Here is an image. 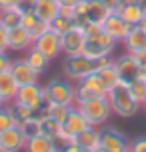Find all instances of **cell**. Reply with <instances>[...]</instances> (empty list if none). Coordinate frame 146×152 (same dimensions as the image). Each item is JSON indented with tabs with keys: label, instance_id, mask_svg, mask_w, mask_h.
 Returning a JSON list of instances; mask_svg holds the SVG:
<instances>
[{
	"label": "cell",
	"instance_id": "5bb4252c",
	"mask_svg": "<svg viewBox=\"0 0 146 152\" xmlns=\"http://www.w3.org/2000/svg\"><path fill=\"white\" fill-rule=\"evenodd\" d=\"M130 28H132V24H128V22L122 18V16L116 14V12L108 14L106 20L102 22V30L106 32L110 38H114L116 42L124 40V38H126V34L130 32Z\"/></svg>",
	"mask_w": 146,
	"mask_h": 152
},
{
	"label": "cell",
	"instance_id": "7a4b0ae2",
	"mask_svg": "<svg viewBox=\"0 0 146 152\" xmlns=\"http://www.w3.org/2000/svg\"><path fill=\"white\" fill-rule=\"evenodd\" d=\"M110 10L106 8L104 0H82L72 8V20L76 26H88V24H100L106 20Z\"/></svg>",
	"mask_w": 146,
	"mask_h": 152
},
{
	"label": "cell",
	"instance_id": "d590c367",
	"mask_svg": "<svg viewBox=\"0 0 146 152\" xmlns=\"http://www.w3.org/2000/svg\"><path fill=\"white\" fill-rule=\"evenodd\" d=\"M130 152H146V136H140L130 142Z\"/></svg>",
	"mask_w": 146,
	"mask_h": 152
},
{
	"label": "cell",
	"instance_id": "83f0119b",
	"mask_svg": "<svg viewBox=\"0 0 146 152\" xmlns=\"http://www.w3.org/2000/svg\"><path fill=\"white\" fill-rule=\"evenodd\" d=\"M10 110H12V116H14L16 126H20L22 122H26L28 118H32V116H34V110H32V108L24 106V104H18V102H12Z\"/></svg>",
	"mask_w": 146,
	"mask_h": 152
},
{
	"label": "cell",
	"instance_id": "f546056e",
	"mask_svg": "<svg viewBox=\"0 0 146 152\" xmlns=\"http://www.w3.org/2000/svg\"><path fill=\"white\" fill-rule=\"evenodd\" d=\"M20 130L24 132L26 140H28V138H32V136H36V134H42V128H40V118H36V116L28 118L26 122H22V124H20Z\"/></svg>",
	"mask_w": 146,
	"mask_h": 152
},
{
	"label": "cell",
	"instance_id": "52a82bcc",
	"mask_svg": "<svg viewBox=\"0 0 146 152\" xmlns=\"http://www.w3.org/2000/svg\"><path fill=\"white\" fill-rule=\"evenodd\" d=\"M108 90L102 86L100 78L96 72L90 76H86L82 80H78L76 84V102H84V100H94V98H104Z\"/></svg>",
	"mask_w": 146,
	"mask_h": 152
},
{
	"label": "cell",
	"instance_id": "cb8c5ba5",
	"mask_svg": "<svg viewBox=\"0 0 146 152\" xmlns=\"http://www.w3.org/2000/svg\"><path fill=\"white\" fill-rule=\"evenodd\" d=\"M24 60L28 62V66H30L36 74H42V72L46 70V66H48V58L40 52V50H36V48H30Z\"/></svg>",
	"mask_w": 146,
	"mask_h": 152
},
{
	"label": "cell",
	"instance_id": "9a60e30c",
	"mask_svg": "<svg viewBox=\"0 0 146 152\" xmlns=\"http://www.w3.org/2000/svg\"><path fill=\"white\" fill-rule=\"evenodd\" d=\"M34 40L30 38V32L22 28L20 24L8 28V50H16V52H24V50H30Z\"/></svg>",
	"mask_w": 146,
	"mask_h": 152
},
{
	"label": "cell",
	"instance_id": "603a6c76",
	"mask_svg": "<svg viewBox=\"0 0 146 152\" xmlns=\"http://www.w3.org/2000/svg\"><path fill=\"white\" fill-rule=\"evenodd\" d=\"M144 12H146V8L142 6L140 2H132V4H124L122 10H120L118 14L122 16L128 24L136 26L138 22H142V20H144Z\"/></svg>",
	"mask_w": 146,
	"mask_h": 152
},
{
	"label": "cell",
	"instance_id": "8992f818",
	"mask_svg": "<svg viewBox=\"0 0 146 152\" xmlns=\"http://www.w3.org/2000/svg\"><path fill=\"white\" fill-rule=\"evenodd\" d=\"M114 48H116L114 38H110L104 30H98L90 36H86L82 54L88 58H104V56H110L114 52Z\"/></svg>",
	"mask_w": 146,
	"mask_h": 152
},
{
	"label": "cell",
	"instance_id": "60d3db41",
	"mask_svg": "<svg viewBox=\"0 0 146 152\" xmlns=\"http://www.w3.org/2000/svg\"><path fill=\"white\" fill-rule=\"evenodd\" d=\"M60 152H86V150H82V148H80V146H76L74 142H70V144L62 146V148H60Z\"/></svg>",
	"mask_w": 146,
	"mask_h": 152
},
{
	"label": "cell",
	"instance_id": "1f68e13d",
	"mask_svg": "<svg viewBox=\"0 0 146 152\" xmlns=\"http://www.w3.org/2000/svg\"><path fill=\"white\" fill-rule=\"evenodd\" d=\"M12 126H16L14 116H12V110H10V106H6V104H4V106L0 108V132L12 128Z\"/></svg>",
	"mask_w": 146,
	"mask_h": 152
},
{
	"label": "cell",
	"instance_id": "f1b7e54d",
	"mask_svg": "<svg viewBox=\"0 0 146 152\" xmlns=\"http://www.w3.org/2000/svg\"><path fill=\"white\" fill-rule=\"evenodd\" d=\"M128 88H130V94L132 98L138 102L140 106L146 102V80H142V78H136L134 82L128 84Z\"/></svg>",
	"mask_w": 146,
	"mask_h": 152
},
{
	"label": "cell",
	"instance_id": "ffe728a7",
	"mask_svg": "<svg viewBox=\"0 0 146 152\" xmlns=\"http://www.w3.org/2000/svg\"><path fill=\"white\" fill-rule=\"evenodd\" d=\"M126 52H140L146 50V30H142L140 26H132L130 32L126 34V38L122 40Z\"/></svg>",
	"mask_w": 146,
	"mask_h": 152
},
{
	"label": "cell",
	"instance_id": "30bf717a",
	"mask_svg": "<svg viewBox=\"0 0 146 152\" xmlns=\"http://www.w3.org/2000/svg\"><path fill=\"white\" fill-rule=\"evenodd\" d=\"M100 146L106 148L108 152H130V142L116 128L100 130Z\"/></svg>",
	"mask_w": 146,
	"mask_h": 152
},
{
	"label": "cell",
	"instance_id": "7c38bea8",
	"mask_svg": "<svg viewBox=\"0 0 146 152\" xmlns=\"http://www.w3.org/2000/svg\"><path fill=\"white\" fill-rule=\"evenodd\" d=\"M114 68H116V74H118V80L122 84H130L138 78V72H140V66L136 64V60L132 58V54H122L120 58L114 60Z\"/></svg>",
	"mask_w": 146,
	"mask_h": 152
},
{
	"label": "cell",
	"instance_id": "d6986e66",
	"mask_svg": "<svg viewBox=\"0 0 146 152\" xmlns=\"http://www.w3.org/2000/svg\"><path fill=\"white\" fill-rule=\"evenodd\" d=\"M72 142L76 146H80L82 150L92 152L96 148H100V130L96 126H88L86 130H82L80 134H76L72 138Z\"/></svg>",
	"mask_w": 146,
	"mask_h": 152
},
{
	"label": "cell",
	"instance_id": "3957f363",
	"mask_svg": "<svg viewBox=\"0 0 146 152\" xmlns=\"http://www.w3.org/2000/svg\"><path fill=\"white\" fill-rule=\"evenodd\" d=\"M106 98L110 102L112 114L120 116V118H130V116H134L138 112V108H140V104L132 98L128 84H122V82H118L112 90H108Z\"/></svg>",
	"mask_w": 146,
	"mask_h": 152
},
{
	"label": "cell",
	"instance_id": "836d02e7",
	"mask_svg": "<svg viewBox=\"0 0 146 152\" xmlns=\"http://www.w3.org/2000/svg\"><path fill=\"white\" fill-rule=\"evenodd\" d=\"M46 30H50V24L48 22H44V20H38V22L32 26V30H30V38L32 40H36V38H40L42 34Z\"/></svg>",
	"mask_w": 146,
	"mask_h": 152
},
{
	"label": "cell",
	"instance_id": "e575fe53",
	"mask_svg": "<svg viewBox=\"0 0 146 152\" xmlns=\"http://www.w3.org/2000/svg\"><path fill=\"white\" fill-rule=\"evenodd\" d=\"M0 52H8V28L0 22Z\"/></svg>",
	"mask_w": 146,
	"mask_h": 152
},
{
	"label": "cell",
	"instance_id": "d4e9b609",
	"mask_svg": "<svg viewBox=\"0 0 146 152\" xmlns=\"http://www.w3.org/2000/svg\"><path fill=\"white\" fill-rule=\"evenodd\" d=\"M96 76L100 78V82H102V86H104L106 90H112L116 84L120 82V80H118V74H116V68H114V62H110L104 68H100L98 72H96Z\"/></svg>",
	"mask_w": 146,
	"mask_h": 152
},
{
	"label": "cell",
	"instance_id": "d6a6232c",
	"mask_svg": "<svg viewBox=\"0 0 146 152\" xmlns=\"http://www.w3.org/2000/svg\"><path fill=\"white\" fill-rule=\"evenodd\" d=\"M70 108H72V106H64V104H52V102H50L48 116H50V118H54V120H58V122L62 124V122L66 120V116H68Z\"/></svg>",
	"mask_w": 146,
	"mask_h": 152
},
{
	"label": "cell",
	"instance_id": "7402d4cb",
	"mask_svg": "<svg viewBox=\"0 0 146 152\" xmlns=\"http://www.w3.org/2000/svg\"><path fill=\"white\" fill-rule=\"evenodd\" d=\"M18 88H20V86H18V84H16V80L12 78L10 70L0 74V98L4 100V102H12V100L16 98Z\"/></svg>",
	"mask_w": 146,
	"mask_h": 152
},
{
	"label": "cell",
	"instance_id": "44dd1931",
	"mask_svg": "<svg viewBox=\"0 0 146 152\" xmlns=\"http://www.w3.org/2000/svg\"><path fill=\"white\" fill-rule=\"evenodd\" d=\"M26 152H56L58 150V146L54 142L52 138L44 136V134H36V136H32L26 140Z\"/></svg>",
	"mask_w": 146,
	"mask_h": 152
},
{
	"label": "cell",
	"instance_id": "c3c4849f",
	"mask_svg": "<svg viewBox=\"0 0 146 152\" xmlns=\"http://www.w3.org/2000/svg\"><path fill=\"white\" fill-rule=\"evenodd\" d=\"M56 152H60V150H56Z\"/></svg>",
	"mask_w": 146,
	"mask_h": 152
},
{
	"label": "cell",
	"instance_id": "f35d334b",
	"mask_svg": "<svg viewBox=\"0 0 146 152\" xmlns=\"http://www.w3.org/2000/svg\"><path fill=\"white\" fill-rule=\"evenodd\" d=\"M16 6H24L22 0H0V10H8V8H16Z\"/></svg>",
	"mask_w": 146,
	"mask_h": 152
},
{
	"label": "cell",
	"instance_id": "8d00e7d4",
	"mask_svg": "<svg viewBox=\"0 0 146 152\" xmlns=\"http://www.w3.org/2000/svg\"><path fill=\"white\" fill-rule=\"evenodd\" d=\"M104 4H106V8L108 10H110V14H112V12H116V14H118V12H120V10H122V0H104Z\"/></svg>",
	"mask_w": 146,
	"mask_h": 152
},
{
	"label": "cell",
	"instance_id": "2e32d148",
	"mask_svg": "<svg viewBox=\"0 0 146 152\" xmlns=\"http://www.w3.org/2000/svg\"><path fill=\"white\" fill-rule=\"evenodd\" d=\"M88 126H90V124H88V120L84 118V114L80 112L76 106L70 108V112H68V116H66V120L62 122V130H64V134H66L70 140L76 136V134H80L82 130H86Z\"/></svg>",
	"mask_w": 146,
	"mask_h": 152
},
{
	"label": "cell",
	"instance_id": "bcb514c9",
	"mask_svg": "<svg viewBox=\"0 0 146 152\" xmlns=\"http://www.w3.org/2000/svg\"><path fill=\"white\" fill-rule=\"evenodd\" d=\"M4 104H6V102H4V100H2V98H0V108H2V106H4Z\"/></svg>",
	"mask_w": 146,
	"mask_h": 152
},
{
	"label": "cell",
	"instance_id": "4fadbf2b",
	"mask_svg": "<svg viewBox=\"0 0 146 152\" xmlns=\"http://www.w3.org/2000/svg\"><path fill=\"white\" fill-rule=\"evenodd\" d=\"M26 148V136L20 130V126L0 132V152H20Z\"/></svg>",
	"mask_w": 146,
	"mask_h": 152
},
{
	"label": "cell",
	"instance_id": "4dcf8cb0",
	"mask_svg": "<svg viewBox=\"0 0 146 152\" xmlns=\"http://www.w3.org/2000/svg\"><path fill=\"white\" fill-rule=\"evenodd\" d=\"M38 22V16L34 14V10H32V6H24V10L20 12V26L22 28H26V30L30 32L32 26Z\"/></svg>",
	"mask_w": 146,
	"mask_h": 152
},
{
	"label": "cell",
	"instance_id": "6da1fadb",
	"mask_svg": "<svg viewBox=\"0 0 146 152\" xmlns=\"http://www.w3.org/2000/svg\"><path fill=\"white\" fill-rule=\"evenodd\" d=\"M114 62L110 56H104V58H88L84 54H78V56H66L64 60V74L68 76L70 80H82L86 76L98 72L100 68H104L106 64Z\"/></svg>",
	"mask_w": 146,
	"mask_h": 152
},
{
	"label": "cell",
	"instance_id": "ab89813d",
	"mask_svg": "<svg viewBox=\"0 0 146 152\" xmlns=\"http://www.w3.org/2000/svg\"><path fill=\"white\" fill-rule=\"evenodd\" d=\"M132 58L136 60L138 66H144L146 64V50H140V52H132Z\"/></svg>",
	"mask_w": 146,
	"mask_h": 152
},
{
	"label": "cell",
	"instance_id": "e0dca14e",
	"mask_svg": "<svg viewBox=\"0 0 146 152\" xmlns=\"http://www.w3.org/2000/svg\"><path fill=\"white\" fill-rule=\"evenodd\" d=\"M10 74H12V78L16 80L18 86H28V84L38 82V74L28 66V62H26V60L12 62V66H10Z\"/></svg>",
	"mask_w": 146,
	"mask_h": 152
},
{
	"label": "cell",
	"instance_id": "ee69618b",
	"mask_svg": "<svg viewBox=\"0 0 146 152\" xmlns=\"http://www.w3.org/2000/svg\"><path fill=\"white\" fill-rule=\"evenodd\" d=\"M32 2H34V0H22V4H24V6H30Z\"/></svg>",
	"mask_w": 146,
	"mask_h": 152
},
{
	"label": "cell",
	"instance_id": "ba28073f",
	"mask_svg": "<svg viewBox=\"0 0 146 152\" xmlns=\"http://www.w3.org/2000/svg\"><path fill=\"white\" fill-rule=\"evenodd\" d=\"M32 48L40 50L48 60H52V58L58 56V54H62V36H60V34H56L54 30H46L40 38L34 40Z\"/></svg>",
	"mask_w": 146,
	"mask_h": 152
},
{
	"label": "cell",
	"instance_id": "b9f144b4",
	"mask_svg": "<svg viewBox=\"0 0 146 152\" xmlns=\"http://www.w3.org/2000/svg\"><path fill=\"white\" fill-rule=\"evenodd\" d=\"M62 6H76L78 2H82V0H58Z\"/></svg>",
	"mask_w": 146,
	"mask_h": 152
},
{
	"label": "cell",
	"instance_id": "ac0fdd59",
	"mask_svg": "<svg viewBox=\"0 0 146 152\" xmlns=\"http://www.w3.org/2000/svg\"><path fill=\"white\" fill-rule=\"evenodd\" d=\"M30 6L34 10V14L38 16V20H44L48 24L60 14V2L58 0H34Z\"/></svg>",
	"mask_w": 146,
	"mask_h": 152
},
{
	"label": "cell",
	"instance_id": "7bdbcfd3",
	"mask_svg": "<svg viewBox=\"0 0 146 152\" xmlns=\"http://www.w3.org/2000/svg\"><path fill=\"white\" fill-rule=\"evenodd\" d=\"M138 78H142V80H146V64H144V66H140V72H138Z\"/></svg>",
	"mask_w": 146,
	"mask_h": 152
},
{
	"label": "cell",
	"instance_id": "277c9868",
	"mask_svg": "<svg viewBox=\"0 0 146 152\" xmlns=\"http://www.w3.org/2000/svg\"><path fill=\"white\" fill-rule=\"evenodd\" d=\"M74 106L84 114V118L88 120V124H90V126H96V128H98L100 124H104V122L110 118V114H112V108H110V102H108L106 96H104V98L76 102Z\"/></svg>",
	"mask_w": 146,
	"mask_h": 152
},
{
	"label": "cell",
	"instance_id": "4316f807",
	"mask_svg": "<svg viewBox=\"0 0 146 152\" xmlns=\"http://www.w3.org/2000/svg\"><path fill=\"white\" fill-rule=\"evenodd\" d=\"M76 24H74V20L70 18V16H62L58 14L56 18H54L52 22H50V30H54L56 34H60V36H64L66 32H70L72 28H74Z\"/></svg>",
	"mask_w": 146,
	"mask_h": 152
},
{
	"label": "cell",
	"instance_id": "7dc6e473",
	"mask_svg": "<svg viewBox=\"0 0 146 152\" xmlns=\"http://www.w3.org/2000/svg\"><path fill=\"white\" fill-rule=\"evenodd\" d=\"M142 106H144V108H146V102H144V104H142Z\"/></svg>",
	"mask_w": 146,
	"mask_h": 152
},
{
	"label": "cell",
	"instance_id": "74e56055",
	"mask_svg": "<svg viewBox=\"0 0 146 152\" xmlns=\"http://www.w3.org/2000/svg\"><path fill=\"white\" fill-rule=\"evenodd\" d=\"M10 66H12V60L8 58V54L6 52H0V74H2V72H8Z\"/></svg>",
	"mask_w": 146,
	"mask_h": 152
},
{
	"label": "cell",
	"instance_id": "5b68a950",
	"mask_svg": "<svg viewBox=\"0 0 146 152\" xmlns=\"http://www.w3.org/2000/svg\"><path fill=\"white\" fill-rule=\"evenodd\" d=\"M44 98L52 104L74 106L76 104V86H72L66 80L54 78L52 82H48V86H44Z\"/></svg>",
	"mask_w": 146,
	"mask_h": 152
},
{
	"label": "cell",
	"instance_id": "8fae6325",
	"mask_svg": "<svg viewBox=\"0 0 146 152\" xmlns=\"http://www.w3.org/2000/svg\"><path fill=\"white\" fill-rule=\"evenodd\" d=\"M84 42H86V34L82 26H74L70 32H66L62 36V54L66 56H78L84 50Z\"/></svg>",
	"mask_w": 146,
	"mask_h": 152
},
{
	"label": "cell",
	"instance_id": "484cf974",
	"mask_svg": "<svg viewBox=\"0 0 146 152\" xmlns=\"http://www.w3.org/2000/svg\"><path fill=\"white\" fill-rule=\"evenodd\" d=\"M24 10V6H16V8H8V10H0V22L6 28L18 26L20 24V12Z\"/></svg>",
	"mask_w": 146,
	"mask_h": 152
},
{
	"label": "cell",
	"instance_id": "9c48e42d",
	"mask_svg": "<svg viewBox=\"0 0 146 152\" xmlns=\"http://www.w3.org/2000/svg\"><path fill=\"white\" fill-rule=\"evenodd\" d=\"M44 100H46L44 98V88L38 82H34V84H28V86H20L18 92H16V98L12 102H18V104H24V106L36 110Z\"/></svg>",
	"mask_w": 146,
	"mask_h": 152
},
{
	"label": "cell",
	"instance_id": "f6af8a7d",
	"mask_svg": "<svg viewBox=\"0 0 146 152\" xmlns=\"http://www.w3.org/2000/svg\"><path fill=\"white\" fill-rule=\"evenodd\" d=\"M92 152H108L106 148H102V146H100V148H96V150H92Z\"/></svg>",
	"mask_w": 146,
	"mask_h": 152
}]
</instances>
